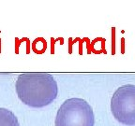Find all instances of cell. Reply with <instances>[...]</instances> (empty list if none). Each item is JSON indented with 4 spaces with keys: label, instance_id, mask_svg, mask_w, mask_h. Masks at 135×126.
I'll return each mask as SVG.
<instances>
[{
    "label": "cell",
    "instance_id": "obj_1",
    "mask_svg": "<svg viewBox=\"0 0 135 126\" xmlns=\"http://www.w3.org/2000/svg\"><path fill=\"white\" fill-rule=\"evenodd\" d=\"M17 95L25 105L40 108L53 103L58 93L54 77L47 73H25L17 78Z\"/></svg>",
    "mask_w": 135,
    "mask_h": 126
},
{
    "label": "cell",
    "instance_id": "obj_2",
    "mask_svg": "<svg viewBox=\"0 0 135 126\" xmlns=\"http://www.w3.org/2000/svg\"><path fill=\"white\" fill-rule=\"evenodd\" d=\"M95 117L91 106L82 98H70L59 107L55 126H94Z\"/></svg>",
    "mask_w": 135,
    "mask_h": 126
},
{
    "label": "cell",
    "instance_id": "obj_3",
    "mask_svg": "<svg viewBox=\"0 0 135 126\" xmlns=\"http://www.w3.org/2000/svg\"><path fill=\"white\" fill-rule=\"evenodd\" d=\"M111 110L120 123L135 125V85L127 84L117 88L111 99Z\"/></svg>",
    "mask_w": 135,
    "mask_h": 126
},
{
    "label": "cell",
    "instance_id": "obj_4",
    "mask_svg": "<svg viewBox=\"0 0 135 126\" xmlns=\"http://www.w3.org/2000/svg\"><path fill=\"white\" fill-rule=\"evenodd\" d=\"M0 126H20V123L12 111L0 107Z\"/></svg>",
    "mask_w": 135,
    "mask_h": 126
}]
</instances>
